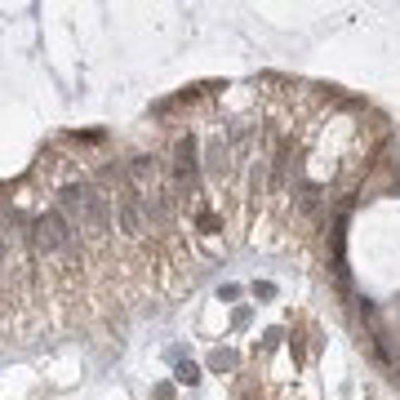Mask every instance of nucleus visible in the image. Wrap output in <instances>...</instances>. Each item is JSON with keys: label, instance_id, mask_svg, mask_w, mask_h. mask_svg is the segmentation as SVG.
<instances>
[{"label": "nucleus", "instance_id": "1", "mask_svg": "<svg viewBox=\"0 0 400 400\" xmlns=\"http://www.w3.org/2000/svg\"><path fill=\"white\" fill-rule=\"evenodd\" d=\"M36 245L45 254H67L71 245H76V227H71V218L63 209H45L36 218Z\"/></svg>", "mask_w": 400, "mask_h": 400}]
</instances>
